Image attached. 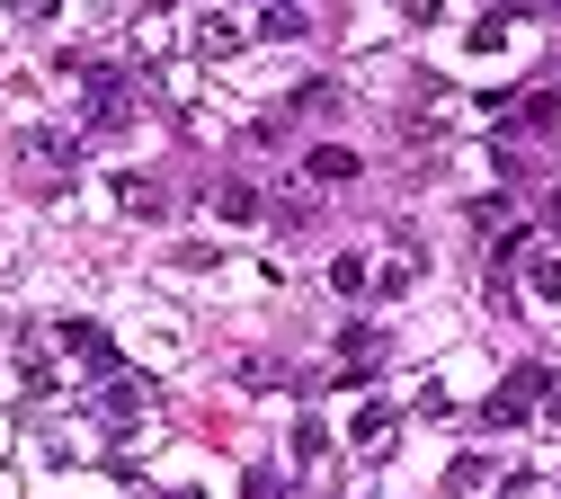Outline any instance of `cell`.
I'll return each instance as SVG.
<instances>
[{
  "mask_svg": "<svg viewBox=\"0 0 561 499\" xmlns=\"http://www.w3.org/2000/svg\"><path fill=\"white\" fill-rule=\"evenodd\" d=\"M116 196H125V214H144V224H152V214L170 205V188H152V179H125Z\"/></svg>",
  "mask_w": 561,
  "mask_h": 499,
  "instance_id": "cell-13",
  "label": "cell"
},
{
  "mask_svg": "<svg viewBox=\"0 0 561 499\" xmlns=\"http://www.w3.org/2000/svg\"><path fill=\"white\" fill-rule=\"evenodd\" d=\"M508 27H517V10H481V19H472V45H481V54L508 45Z\"/></svg>",
  "mask_w": 561,
  "mask_h": 499,
  "instance_id": "cell-15",
  "label": "cell"
},
{
  "mask_svg": "<svg viewBox=\"0 0 561 499\" xmlns=\"http://www.w3.org/2000/svg\"><path fill=\"white\" fill-rule=\"evenodd\" d=\"M54 339H62V348H72V356H81V366H90V375H99V384H107V375H116V339H107V330H99V321H62V330H54Z\"/></svg>",
  "mask_w": 561,
  "mask_h": 499,
  "instance_id": "cell-5",
  "label": "cell"
},
{
  "mask_svg": "<svg viewBox=\"0 0 561 499\" xmlns=\"http://www.w3.org/2000/svg\"><path fill=\"white\" fill-rule=\"evenodd\" d=\"M276 224L304 233V224H312V188H286V196H276Z\"/></svg>",
  "mask_w": 561,
  "mask_h": 499,
  "instance_id": "cell-17",
  "label": "cell"
},
{
  "mask_svg": "<svg viewBox=\"0 0 561 499\" xmlns=\"http://www.w3.org/2000/svg\"><path fill=\"white\" fill-rule=\"evenodd\" d=\"M295 107H312V116H330V107H339V81H304V90H295Z\"/></svg>",
  "mask_w": 561,
  "mask_h": 499,
  "instance_id": "cell-18",
  "label": "cell"
},
{
  "mask_svg": "<svg viewBox=\"0 0 561 499\" xmlns=\"http://www.w3.org/2000/svg\"><path fill=\"white\" fill-rule=\"evenodd\" d=\"M196 45H205V54H232V45H241V27H232V19H205V36H196Z\"/></svg>",
  "mask_w": 561,
  "mask_h": 499,
  "instance_id": "cell-19",
  "label": "cell"
},
{
  "mask_svg": "<svg viewBox=\"0 0 561 499\" xmlns=\"http://www.w3.org/2000/svg\"><path fill=\"white\" fill-rule=\"evenodd\" d=\"M481 107H500L508 134H552L561 125V90H526V99H481Z\"/></svg>",
  "mask_w": 561,
  "mask_h": 499,
  "instance_id": "cell-3",
  "label": "cell"
},
{
  "mask_svg": "<svg viewBox=\"0 0 561 499\" xmlns=\"http://www.w3.org/2000/svg\"><path fill=\"white\" fill-rule=\"evenodd\" d=\"M357 170H366V161L347 152V143H312V152H304V179H312V188H347Z\"/></svg>",
  "mask_w": 561,
  "mask_h": 499,
  "instance_id": "cell-6",
  "label": "cell"
},
{
  "mask_svg": "<svg viewBox=\"0 0 561 499\" xmlns=\"http://www.w3.org/2000/svg\"><path fill=\"white\" fill-rule=\"evenodd\" d=\"M321 446H330V428H321V419H295V455H304V464H312V455H321Z\"/></svg>",
  "mask_w": 561,
  "mask_h": 499,
  "instance_id": "cell-20",
  "label": "cell"
},
{
  "mask_svg": "<svg viewBox=\"0 0 561 499\" xmlns=\"http://www.w3.org/2000/svg\"><path fill=\"white\" fill-rule=\"evenodd\" d=\"M543 401H552V375H543V366H517L500 393L481 401V419H490V428H517V419H535Z\"/></svg>",
  "mask_w": 561,
  "mask_h": 499,
  "instance_id": "cell-2",
  "label": "cell"
},
{
  "mask_svg": "<svg viewBox=\"0 0 561 499\" xmlns=\"http://www.w3.org/2000/svg\"><path fill=\"white\" fill-rule=\"evenodd\" d=\"M27 161H54V170H72V161H81V134H54V125H27Z\"/></svg>",
  "mask_w": 561,
  "mask_h": 499,
  "instance_id": "cell-9",
  "label": "cell"
},
{
  "mask_svg": "<svg viewBox=\"0 0 561 499\" xmlns=\"http://www.w3.org/2000/svg\"><path fill=\"white\" fill-rule=\"evenodd\" d=\"M205 205H215L224 224H250V214H267V196H259L250 179H215V188H205Z\"/></svg>",
  "mask_w": 561,
  "mask_h": 499,
  "instance_id": "cell-8",
  "label": "cell"
},
{
  "mask_svg": "<svg viewBox=\"0 0 561 499\" xmlns=\"http://www.w3.org/2000/svg\"><path fill=\"white\" fill-rule=\"evenodd\" d=\"M339 356H357V366L383 356V330H375V321H347V330H339Z\"/></svg>",
  "mask_w": 561,
  "mask_h": 499,
  "instance_id": "cell-14",
  "label": "cell"
},
{
  "mask_svg": "<svg viewBox=\"0 0 561 499\" xmlns=\"http://www.w3.org/2000/svg\"><path fill=\"white\" fill-rule=\"evenodd\" d=\"M81 71V125L90 134H116L125 116H134V90H125V71H107V63H90V54H62Z\"/></svg>",
  "mask_w": 561,
  "mask_h": 499,
  "instance_id": "cell-1",
  "label": "cell"
},
{
  "mask_svg": "<svg viewBox=\"0 0 561 499\" xmlns=\"http://www.w3.org/2000/svg\"><path fill=\"white\" fill-rule=\"evenodd\" d=\"M259 36L267 45H295V36H312V10H286V0H276V10H259Z\"/></svg>",
  "mask_w": 561,
  "mask_h": 499,
  "instance_id": "cell-10",
  "label": "cell"
},
{
  "mask_svg": "<svg viewBox=\"0 0 561 499\" xmlns=\"http://www.w3.org/2000/svg\"><path fill=\"white\" fill-rule=\"evenodd\" d=\"M330 285H339V295H366V285H375V268H366L357 250H339V259H330Z\"/></svg>",
  "mask_w": 561,
  "mask_h": 499,
  "instance_id": "cell-12",
  "label": "cell"
},
{
  "mask_svg": "<svg viewBox=\"0 0 561 499\" xmlns=\"http://www.w3.org/2000/svg\"><path fill=\"white\" fill-rule=\"evenodd\" d=\"M490 490H500V464L490 455H455L446 464V499H490Z\"/></svg>",
  "mask_w": 561,
  "mask_h": 499,
  "instance_id": "cell-7",
  "label": "cell"
},
{
  "mask_svg": "<svg viewBox=\"0 0 561 499\" xmlns=\"http://www.w3.org/2000/svg\"><path fill=\"white\" fill-rule=\"evenodd\" d=\"M526 285H535V295H561V250H535L526 259Z\"/></svg>",
  "mask_w": 561,
  "mask_h": 499,
  "instance_id": "cell-16",
  "label": "cell"
},
{
  "mask_svg": "<svg viewBox=\"0 0 561 499\" xmlns=\"http://www.w3.org/2000/svg\"><path fill=\"white\" fill-rule=\"evenodd\" d=\"M144 401H152V384H144V375H107V384L90 393V410H99L107 428H125V419H144Z\"/></svg>",
  "mask_w": 561,
  "mask_h": 499,
  "instance_id": "cell-4",
  "label": "cell"
},
{
  "mask_svg": "<svg viewBox=\"0 0 561 499\" xmlns=\"http://www.w3.org/2000/svg\"><path fill=\"white\" fill-rule=\"evenodd\" d=\"M392 428H401V419H392V401H366V410H357V428H347V438H357V446H383Z\"/></svg>",
  "mask_w": 561,
  "mask_h": 499,
  "instance_id": "cell-11",
  "label": "cell"
}]
</instances>
